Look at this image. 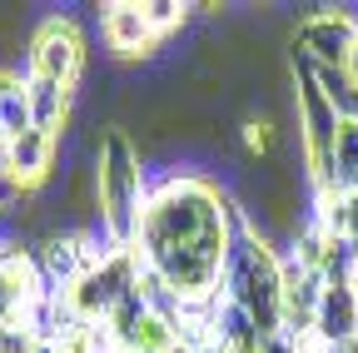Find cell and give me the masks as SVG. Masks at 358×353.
Instances as JSON below:
<instances>
[{"label":"cell","instance_id":"obj_1","mask_svg":"<svg viewBox=\"0 0 358 353\" xmlns=\"http://www.w3.org/2000/svg\"><path fill=\"white\" fill-rule=\"evenodd\" d=\"M229 209L219 189L204 180H169L140 219L134 259L179 298V303H204L219 294V274L229 259Z\"/></svg>","mask_w":358,"mask_h":353},{"label":"cell","instance_id":"obj_2","mask_svg":"<svg viewBox=\"0 0 358 353\" xmlns=\"http://www.w3.org/2000/svg\"><path fill=\"white\" fill-rule=\"evenodd\" d=\"M145 169L134 145L120 135V129H105L100 154H95V209L100 224L110 229V239L120 249H134L140 239V219H145Z\"/></svg>","mask_w":358,"mask_h":353},{"label":"cell","instance_id":"obj_3","mask_svg":"<svg viewBox=\"0 0 358 353\" xmlns=\"http://www.w3.org/2000/svg\"><path fill=\"white\" fill-rule=\"evenodd\" d=\"M219 294L234 298L244 314L259 324L264 338L279 333V259L274 249L264 244L259 229H239L229 239V259H224V274H219Z\"/></svg>","mask_w":358,"mask_h":353},{"label":"cell","instance_id":"obj_4","mask_svg":"<svg viewBox=\"0 0 358 353\" xmlns=\"http://www.w3.org/2000/svg\"><path fill=\"white\" fill-rule=\"evenodd\" d=\"M338 110L334 100L324 95L319 75L308 65H299V129H303V154H308V169H313V185L334 189V135H338Z\"/></svg>","mask_w":358,"mask_h":353},{"label":"cell","instance_id":"obj_5","mask_svg":"<svg viewBox=\"0 0 358 353\" xmlns=\"http://www.w3.org/2000/svg\"><path fill=\"white\" fill-rule=\"evenodd\" d=\"M80 65H85V40H80L75 20H45L35 35V50H30V75H45V80L65 85V90H75Z\"/></svg>","mask_w":358,"mask_h":353},{"label":"cell","instance_id":"obj_6","mask_svg":"<svg viewBox=\"0 0 358 353\" xmlns=\"http://www.w3.org/2000/svg\"><path fill=\"white\" fill-rule=\"evenodd\" d=\"M299 40H303V55H308L303 65H313V70H343L353 40H358V20L353 15H313V20H303Z\"/></svg>","mask_w":358,"mask_h":353},{"label":"cell","instance_id":"obj_7","mask_svg":"<svg viewBox=\"0 0 358 353\" xmlns=\"http://www.w3.org/2000/svg\"><path fill=\"white\" fill-rule=\"evenodd\" d=\"M358 333V298L348 294L343 279H324V298H319V314H313V338L324 348H343Z\"/></svg>","mask_w":358,"mask_h":353},{"label":"cell","instance_id":"obj_8","mask_svg":"<svg viewBox=\"0 0 358 353\" xmlns=\"http://www.w3.org/2000/svg\"><path fill=\"white\" fill-rule=\"evenodd\" d=\"M50 159H55V135H45V129H25L20 140L6 145V180L20 185V189H30V185L45 180Z\"/></svg>","mask_w":358,"mask_h":353},{"label":"cell","instance_id":"obj_9","mask_svg":"<svg viewBox=\"0 0 358 353\" xmlns=\"http://www.w3.org/2000/svg\"><path fill=\"white\" fill-rule=\"evenodd\" d=\"M105 40H110V50H120V55H140V50L155 45V30H150L140 6H124V0H120V6H105Z\"/></svg>","mask_w":358,"mask_h":353},{"label":"cell","instance_id":"obj_10","mask_svg":"<svg viewBox=\"0 0 358 353\" xmlns=\"http://www.w3.org/2000/svg\"><path fill=\"white\" fill-rule=\"evenodd\" d=\"M25 95H30V120H35V129L55 135V129L65 124V115H70V95H75V90H65V85L45 80V75H25Z\"/></svg>","mask_w":358,"mask_h":353},{"label":"cell","instance_id":"obj_11","mask_svg":"<svg viewBox=\"0 0 358 353\" xmlns=\"http://www.w3.org/2000/svg\"><path fill=\"white\" fill-rule=\"evenodd\" d=\"M25 129H35V120H30V95H25V80H20V75H0V145L20 140Z\"/></svg>","mask_w":358,"mask_h":353},{"label":"cell","instance_id":"obj_12","mask_svg":"<svg viewBox=\"0 0 358 353\" xmlns=\"http://www.w3.org/2000/svg\"><path fill=\"white\" fill-rule=\"evenodd\" d=\"M334 189H358V124L343 120L334 135Z\"/></svg>","mask_w":358,"mask_h":353},{"label":"cell","instance_id":"obj_13","mask_svg":"<svg viewBox=\"0 0 358 353\" xmlns=\"http://www.w3.org/2000/svg\"><path fill=\"white\" fill-rule=\"evenodd\" d=\"M140 10H145L155 35H164V30H174L179 20H185V6H174V0H150V6H140Z\"/></svg>","mask_w":358,"mask_h":353},{"label":"cell","instance_id":"obj_14","mask_svg":"<svg viewBox=\"0 0 358 353\" xmlns=\"http://www.w3.org/2000/svg\"><path fill=\"white\" fill-rule=\"evenodd\" d=\"M343 284H348V294H353V298H358V254H353V259H348V274H343Z\"/></svg>","mask_w":358,"mask_h":353},{"label":"cell","instance_id":"obj_15","mask_svg":"<svg viewBox=\"0 0 358 353\" xmlns=\"http://www.w3.org/2000/svg\"><path fill=\"white\" fill-rule=\"evenodd\" d=\"M343 75L358 85V40H353V50H348V65H343Z\"/></svg>","mask_w":358,"mask_h":353},{"label":"cell","instance_id":"obj_16","mask_svg":"<svg viewBox=\"0 0 358 353\" xmlns=\"http://www.w3.org/2000/svg\"><path fill=\"white\" fill-rule=\"evenodd\" d=\"M194 353H224V348H219V343H204V348H194Z\"/></svg>","mask_w":358,"mask_h":353},{"label":"cell","instance_id":"obj_17","mask_svg":"<svg viewBox=\"0 0 358 353\" xmlns=\"http://www.w3.org/2000/svg\"><path fill=\"white\" fill-rule=\"evenodd\" d=\"M169 353H194V348H185V343H174V348H169Z\"/></svg>","mask_w":358,"mask_h":353},{"label":"cell","instance_id":"obj_18","mask_svg":"<svg viewBox=\"0 0 358 353\" xmlns=\"http://www.w3.org/2000/svg\"><path fill=\"white\" fill-rule=\"evenodd\" d=\"M329 353H353V348H348V343H343V348H329Z\"/></svg>","mask_w":358,"mask_h":353}]
</instances>
